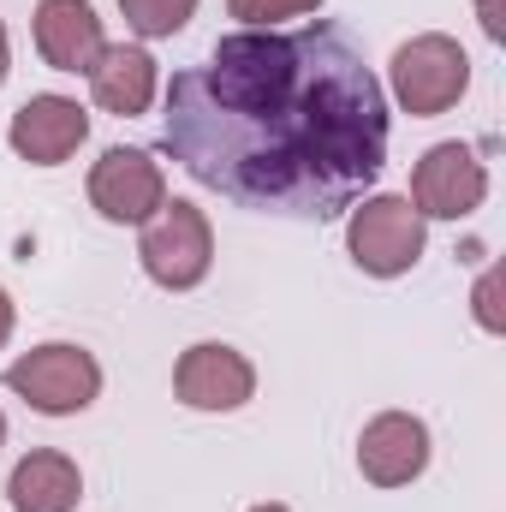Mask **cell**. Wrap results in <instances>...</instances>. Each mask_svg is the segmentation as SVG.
I'll return each mask as SVG.
<instances>
[{
  "label": "cell",
  "mask_w": 506,
  "mask_h": 512,
  "mask_svg": "<svg viewBox=\"0 0 506 512\" xmlns=\"http://www.w3.org/2000/svg\"><path fill=\"white\" fill-rule=\"evenodd\" d=\"M161 143L245 209L334 221L387 167V96L340 24L233 30L167 84Z\"/></svg>",
  "instance_id": "1"
},
{
  "label": "cell",
  "mask_w": 506,
  "mask_h": 512,
  "mask_svg": "<svg viewBox=\"0 0 506 512\" xmlns=\"http://www.w3.org/2000/svg\"><path fill=\"white\" fill-rule=\"evenodd\" d=\"M137 262L155 286L167 292H191L209 280L215 268V233H209V215L185 197H167L149 221H143V239H137Z\"/></svg>",
  "instance_id": "2"
},
{
  "label": "cell",
  "mask_w": 506,
  "mask_h": 512,
  "mask_svg": "<svg viewBox=\"0 0 506 512\" xmlns=\"http://www.w3.org/2000/svg\"><path fill=\"white\" fill-rule=\"evenodd\" d=\"M6 387L42 417H78L102 393V364L72 340H48V346L6 364Z\"/></svg>",
  "instance_id": "3"
},
{
  "label": "cell",
  "mask_w": 506,
  "mask_h": 512,
  "mask_svg": "<svg viewBox=\"0 0 506 512\" xmlns=\"http://www.w3.org/2000/svg\"><path fill=\"white\" fill-rule=\"evenodd\" d=\"M423 245H429V227L411 209V197L381 191V197H364V203L346 209V251H352V262L364 274H376V280L411 274Z\"/></svg>",
  "instance_id": "4"
},
{
  "label": "cell",
  "mask_w": 506,
  "mask_h": 512,
  "mask_svg": "<svg viewBox=\"0 0 506 512\" xmlns=\"http://www.w3.org/2000/svg\"><path fill=\"white\" fill-rule=\"evenodd\" d=\"M471 90V54L429 30V36H411L399 54H393V102L411 114V120H435L447 114L459 96Z\"/></svg>",
  "instance_id": "5"
},
{
  "label": "cell",
  "mask_w": 506,
  "mask_h": 512,
  "mask_svg": "<svg viewBox=\"0 0 506 512\" xmlns=\"http://www.w3.org/2000/svg\"><path fill=\"white\" fill-rule=\"evenodd\" d=\"M489 197V167L471 143H435L411 167V209L423 221H465Z\"/></svg>",
  "instance_id": "6"
},
{
  "label": "cell",
  "mask_w": 506,
  "mask_h": 512,
  "mask_svg": "<svg viewBox=\"0 0 506 512\" xmlns=\"http://www.w3.org/2000/svg\"><path fill=\"white\" fill-rule=\"evenodd\" d=\"M167 203V173L161 161H149L143 149H108L90 167V209L114 227H143L155 209Z\"/></svg>",
  "instance_id": "7"
},
{
  "label": "cell",
  "mask_w": 506,
  "mask_h": 512,
  "mask_svg": "<svg viewBox=\"0 0 506 512\" xmlns=\"http://www.w3.org/2000/svg\"><path fill=\"white\" fill-rule=\"evenodd\" d=\"M358 471L376 489H405L429 471V423L411 411H381L358 435Z\"/></svg>",
  "instance_id": "8"
},
{
  "label": "cell",
  "mask_w": 506,
  "mask_h": 512,
  "mask_svg": "<svg viewBox=\"0 0 506 512\" xmlns=\"http://www.w3.org/2000/svg\"><path fill=\"white\" fill-rule=\"evenodd\" d=\"M173 393L191 405V411H239L256 393V370L245 352L221 346V340H203L179 358L173 370Z\"/></svg>",
  "instance_id": "9"
},
{
  "label": "cell",
  "mask_w": 506,
  "mask_h": 512,
  "mask_svg": "<svg viewBox=\"0 0 506 512\" xmlns=\"http://www.w3.org/2000/svg\"><path fill=\"white\" fill-rule=\"evenodd\" d=\"M12 149L30 161V167H60L66 155H78V143L90 137V114L72 102V96H30L18 114H12Z\"/></svg>",
  "instance_id": "10"
},
{
  "label": "cell",
  "mask_w": 506,
  "mask_h": 512,
  "mask_svg": "<svg viewBox=\"0 0 506 512\" xmlns=\"http://www.w3.org/2000/svg\"><path fill=\"white\" fill-rule=\"evenodd\" d=\"M108 36H102V18L90 0H36V54L54 66V72H84L102 60Z\"/></svg>",
  "instance_id": "11"
},
{
  "label": "cell",
  "mask_w": 506,
  "mask_h": 512,
  "mask_svg": "<svg viewBox=\"0 0 506 512\" xmlns=\"http://www.w3.org/2000/svg\"><path fill=\"white\" fill-rule=\"evenodd\" d=\"M12 507L18 512H72L84 501V471L78 459H66L60 447H36L12 465V483H6Z\"/></svg>",
  "instance_id": "12"
},
{
  "label": "cell",
  "mask_w": 506,
  "mask_h": 512,
  "mask_svg": "<svg viewBox=\"0 0 506 512\" xmlns=\"http://www.w3.org/2000/svg\"><path fill=\"white\" fill-rule=\"evenodd\" d=\"M90 96L102 114H120V120H137L149 102H155V54L137 48V42H120V48H102V60L90 66Z\"/></svg>",
  "instance_id": "13"
},
{
  "label": "cell",
  "mask_w": 506,
  "mask_h": 512,
  "mask_svg": "<svg viewBox=\"0 0 506 512\" xmlns=\"http://www.w3.org/2000/svg\"><path fill=\"white\" fill-rule=\"evenodd\" d=\"M120 12H126V24L143 42H155V36H179L191 24L197 0H120Z\"/></svg>",
  "instance_id": "14"
},
{
  "label": "cell",
  "mask_w": 506,
  "mask_h": 512,
  "mask_svg": "<svg viewBox=\"0 0 506 512\" xmlns=\"http://www.w3.org/2000/svg\"><path fill=\"white\" fill-rule=\"evenodd\" d=\"M322 0H227V12L245 24V30H268L280 18H298V12H316Z\"/></svg>",
  "instance_id": "15"
},
{
  "label": "cell",
  "mask_w": 506,
  "mask_h": 512,
  "mask_svg": "<svg viewBox=\"0 0 506 512\" xmlns=\"http://www.w3.org/2000/svg\"><path fill=\"white\" fill-rule=\"evenodd\" d=\"M471 310H477V322L489 328V334H501L506 316H501V268H489L483 280H477V292H471Z\"/></svg>",
  "instance_id": "16"
},
{
  "label": "cell",
  "mask_w": 506,
  "mask_h": 512,
  "mask_svg": "<svg viewBox=\"0 0 506 512\" xmlns=\"http://www.w3.org/2000/svg\"><path fill=\"white\" fill-rule=\"evenodd\" d=\"M12 322H18V310H12V298H6V286H0V346L12 340Z\"/></svg>",
  "instance_id": "17"
},
{
  "label": "cell",
  "mask_w": 506,
  "mask_h": 512,
  "mask_svg": "<svg viewBox=\"0 0 506 512\" xmlns=\"http://www.w3.org/2000/svg\"><path fill=\"white\" fill-rule=\"evenodd\" d=\"M477 12H483V30L501 42V12H495V0H477Z\"/></svg>",
  "instance_id": "18"
},
{
  "label": "cell",
  "mask_w": 506,
  "mask_h": 512,
  "mask_svg": "<svg viewBox=\"0 0 506 512\" xmlns=\"http://www.w3.org/2000/svg\"><path fill=\"white\" fill-rule=\"evenodd\" d=\"M6 66H12V48H6V24H0V84H6Z\"/></svg>",
  "instance_id": "19"
},
{
  "label": "cell",
  "mask_w": 506,
  "mask_h": 512,
  "mask_svg": "<svg viewBox=\"0 0 506 512\" xmlns=\"http://www.w3.org/2000/svg\"><path fill=\"white\" fill-rule=\"evenodd\" d=\"M251 512H292V507H280V501H262V507H251Z\"/></svg>",
  "instance_id": "20"
},
{
  "label": "cell",
  "mask_w": 506,
  "mask_h": 512,
  "mask_svg": "<svg viewBox=\"0 0 506 512\" xmlns=\"http://www.w3.org/2000/svg\"><path fill=\"white\" fill-rule=\"evenodd\" d=\"M0 447H6V417H0Z\"/></svg>",
  "instance_id": "21"
}]
</instances>
